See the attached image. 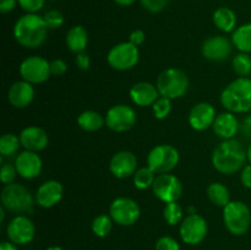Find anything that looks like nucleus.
Returning <instances> with one entry per match:
<instances>
[{"mask_svg": "<svg viewBox=\"0 0 251 250\" xmlns=\"http://www.w3.org/2000/svg\"><path fill=\"white\" fill-rule=\"evenodd\" d=\"M248 159L247 151L242 142L235 139L225 140L212 153V164L222 174H234L243 169Z\"/></svg>", "mask_w": 251, "mask_h": 250, "instance_id": "f257e3e1", "label": "nucleus"}, {"mask_svg": "<svg viewBox=\"0 0 251 250\" xmlns=\"http://www.w3.org/2000/svg\"><path fill=\"white\" fill-rule=\"evenodd\" d=\"M48 34V27L44 22L43 16L37 14H29L20 17L14 26V37L20 46L28 49L41 47L46 42Z\"/></svg>", "mask_w": 251, "mask_h": 250, "instance_id": "f03ea898", "label": "nucleus"}, {"mask_svg": "<svg viewBox=\"0 0 251 250\" xmlns=\"http://www.w3.org/2000/svg\"><path fill=\"white\" fill-rule=\"evenodd\" d=\"M221 103L232 113L251 110V78L239 77L226 86L221 93Z\"/></svg>", "mask_w": 251, "mask_h": 250, "instance_id": "7ed1b4c3", "label": "nucleus"}, {"mask_svg": "<svg viewBox=\"0 0 251 250\" xmlns=\"http://www.w3.org/2000/svg\"><path fill=\"white\" fill-rule=\"evenodd\" d=\"M1 206L15 215H31L34 211V199L26 186L17 183L7 184L1 190Z\"/></svg>", "mask_w": 251, "mask_h": 250, "instance_id": "20e7f679", "label": "nucleus"}, {"mask_svg": "<svg viewBox=\"0 0 251 250\" xmlns=\"http://www.w3.org/2000/svg\"><path fill=\"white\" fill-rule=\"evenodd\" d=\"M156 86L162 97L176 100L186 93L189 88V77L180 69L169 68L159 74Z\"/></svg>", "mask_w": 251, "mask_h": 250, "instance_id": "39448f33", "label": "nucleus"}, {"mask_svg": "<svg viewBox=\"0 0 251 250\" xmlns=\"http://www.w3.org/2000/svg\"><path fill=\"white\" fill-rule=\"evenodd\" d=\"M223 222L228 232L233 235L245 234L251 225L249 206L243 201H230L223 207Z\"/></svg>", "mask_w": 251, "mask_h": 250, "instance_id": "423d86ee", "label": "nucleus"}, {"mask_svg": "<svg viewBox=\"0 0 251 250\" xmlns=\"http://www.w3.org/2000/svg\"><path fill=\"white\" fill-rule=\"evenodd\" d=\"M179 152L172 145H157L147 156V166L157 174L169 173L179 163Z\"/></svg>", "mask_w": 251, "mask_h": 250, "instance_id": "0eeeda50", "label": "nucleus"}, {"mask_svg": "<svg viewBox=\"0 0 251 250\" xmlns=\"http://www.w3.org/2000/svg\"><path fill=\"white\" fill-rule=\"evenodd\" d=\"M139 48L130 42H123L117 44L109 50L107 61L114 70H130L139 63Z\"/></svg>", "mask_w": 251, "mask_h": 250, "instance_id": "6e6552de", "label": "nucleus"}, {"mask_svg": "<svg viewBox=\"0 0 251 250\" xmlns=\"http://www.w3.org/2000/svg\"><path fill=\"white\" fill-rule=\"evenodd\" d=\"M20 75L22 80L32 85L43 83L51 75L50 63L39 55L28 56L20 65Z\"/></svg>", "mask_w": 251, "mask_h": 250, "instance_id": "1a4fd4ad", "label": "nucleus"}, {"mask_svg": "<svg viewBox=\"0 0 251 250\" xmlns=\"http://www.w3.org/2000/svg\"><path fill=\"white\" fill-rule=\"evenodd\" d=\"M141 210L139 203L130 198H118L109 207V216L119 225H132L139 221Z\"/></svg>", "mask_w": 251, "mask_h": 250, "instance_id": "9d476101", "label": "nucleus"}, {"mask_svg": "<svg viewBox=\"0 0 251 250\" xmlns=\"http://www.w3.org/2000/svg\"><path fill=\"white\" fill-rule=\"evenodd\" d=\"M208 225L205 218L199 213H190L180 223L179 233L184 243L189 245H198L207 235Z\"/></svg>", "mask_w": 251, "mask_h": 250, "instance_id": "9b49d317", "label": "nucleus"}, {"mask_svg": "<svg viewBox=\"0 0 251 250\" xmlns=\"http://www.w3.org/2000/svg\"><path fill=\"white\" fill-rule=\"evenodd\" d=\"M153 194L163 202H174L180 199L183 185L176 175L169 173L158 174L152 185Z\"/></svg>", "mask_w": 251, "mask_h": 250, "instance_id": "f8f14e48", "label": "nucleus"}, {"mask_svg": "<svg viewBox=\"0 0 251 250\" xmlns=\"http://www.w3.org/2000/svg\"><path fill=\"white\" fill-rule=\"evenodd\" d=\"M36 227L26 215H17L12 218L6 227V235L16 245H26L33 240Z\"/></svg>", "mask_w": 251, "mask_h": 250, "instance_id": "ddd939ff", "label": "nucleus"}, {"mask_svg": "<svg viewBox=\"0 0 251 250\" xmlns=\"http://www.w3.org/2000/svg\"><path fill=\"white\" fill-rule=\"evenodd\" d=\"M135 123H136V113L126 104L113 105L105 114V125L113 131H127L134 126Z\"/></svg>", "mask_w": 251, "mask_h": 250, "instance_id": "4468645a", "label": "nucleus"}, {"mask_svg": "<svg viewBox=\"0 0 251 250\" xmlns=\"http://www.w3.org/2000/svg\"><path fill=\"white\" fill-rule=\"evenodd\" d=\"M233 42L225 36H212L201 47L202 55L211 61H223L232 54Z\"/></svg>", "mask_w": 251, "mask_h": 250, "instance_id": "2eb2a0df", "label": "nucleus"}, {"mask_svg": "<svg viewBox=\"0 0 251 250\" xmlns=\"http://www.w3.org/2000/svg\"><path fill=\"white\" fill-rule=\"evenodd\" d=\"M14 164L20 176L25 179L37 178L41 174L42 167H43L39 154L33 151H27V150L17 154Z\"/></svg>", "mask_w": 251, "mask_h": 250, "instance_id": "dca6fc26", "label": "nucleus"}, {"mask_svg": "<svg viewBox=\"0 0 251 250\" xmlns=\"http://www.w3.org/2000/svg\"><path fill=\"white\" fill-rule=\"evenodd\" d=\"M216 117V109L211 103L200 102L191 108L189 113V124L196 131H203L212 126Z\"/></svg>", "mask_w": 251, "mask_h": 250, "instance_id": "f3484780", "label": "nucleus"}, {"mask_svg": "<svg viewBox=\"0 0 251 250\" xmlns=\"http://www.w3.org/2000/svg\"><path fill=\"white\" fill-rule=\"evenodd\" d=\"M109 169L115 178H129L137 171L136 156L130 151L117 152L110 159Z\"/></svg>", "mask_w": 251, "mask_h": 250, "instance_id": "a211bd4d", "label": "nucleus"}, {"mask_svg": "<svg viewBox=\"0 0 251 250\" xmlns=\"http://www.w3.org/2000/svg\"><path fill=\"white\" fill-rule=\"evenodd\" d=\"M63 194L64 188L60 181L47 180L37 189L36 202L41 207L50 208L60 202Z\"/></svg>", "mask_w": 251, "mask_h": 250, "instance_id": "6ab92c4d", "label": "nucleus"}, {"mask_svg": "<svg viewBox=\"0 0 251 250\" xmlns=\"http://www.w3.org/2000/svg\"><path fill=\"white\" fill-rule=\"evenodd\" d=\"M21 146L27 151L39 152L48 146V134L39 126H27L20 134Z\"/></svg>", "mask_w": 251, "mask_h": 250, "instance_id": "aec40b11", "label": "nucleus"}, {"mask_svg": "<svg viewBox=\"0 0 251 250\" xmlns=\"http://www.w3.org/2000/svg\"><path fill=\"white\" fill-rule=\"evenodd\" d=\"M34 98V88L27 81H16L12 83L7 92V100L15 108H26Z\"/></svg>", "mask_w": 251, "mask_h": 250, "instance_id": "412c9836", "label": "nucleus"}, {"mask_svg": "<svg viewBox=\"0 0 251 250\" xmlns=\"http://www.w3.org/2000/svg\"><path fill=\"white\" fill-rule=\"evenodd\" d=\"M130 98L132 102L139 107H149L152 105L159 98V92L157 86L152 85L151 82H137L130 88Z\"/></svg>", "mask_w": 251, "mask_h": 250, "instance_id": "4be33fe9", "label": "nucleus"}, {"mask_svg": "<svg viewBox=\"0 0 251 250\" xmlns=\"http://www.w3.org/2000/svg\"><path fill=\"white\" fill-rule=\"evenodd\" d=\"M212 127L213 131L218 137L223 140H229L237 135V132L239 131L240 125L234 113L226 112L216 117Z\"/></svg>", "mask_w": 251, "mask_h": 250, "instance_id": "5701e85b", "label": "nucleus"}, {"mask_svg": "<svg viewBox=\"0 0 251 250\" xmlns=\"http://www.w3.org/2000/svg\"><path fill=\"white\" fill-rule=\"evenodd\" d=\"M88 44V33L83 26H73L66 33V46L73 53L78 54L86 50Z\"/></svg>", "mask_w": 251, "mask_h": 250, "instance_id": "b1692460", "label": "nucleus"}, {"mask_svg": "<svg viewBox=\"0 0 251 250\" xmlns=\"http://www.w3.org/2000/svg\"><path fill=\"white\" fill-rule=\"evenodd\" d=\"M213 24L222 32H233L237 26V15L229 7H218L213 12Z\"/></svg>", "mask_w": 251, "mask_h": 250, "instance_id": "393cba45", "label": "nucleus"}, {"mask_svg": "<svg viewBox=\"0 0 251 250\" xmlns=\"http://www.w3.org/2000/svg\"><path fill=\"white\" fill-rule=\"evenodd\" d=\"M77 124L85 131H97L105 124V118L95 110H85L78 115Z\"/></svg>", "mask_w": 251, "mask_h": 250, "instance_id": "a878e982", "label": "nucleus"}, {"mask_svg": "<svg viewBox=\"0 0 251 250\" xmlns=\"http://www.w3.org/2000/svg\"><path fill=\"white\" fill-rule=\"evenodd\" d=\"M233 46L242 53H251V22L239 26L232 34Z\"/></svg>", "mask_w": 251, "mask_h": 250, "instance_id": "bb28decb", "label": "nucleus"}, {"mask_svg": "<svg viewBox=\"0 0 251 250\" xmlns=\"http://www.w3.org/2000/svg\"><path fill=\"white\" fill-rule=\"evenodd\" d=\"M207 196L213 205L226 207L230 202L229 190L222 183H212L207 188Z\"/></svg>", "mask_w": 251, "mask_h": 250, "instance_id": "cd10ccee", "label": "nucleus"}, {"mask_svg": "<svg viewBox=\"0 0 251 250\" xmlns=\"http://www.w3.org/2000/svg\"><path fill=\"white\" fill-rule=\"evenodd\" d=\"M132 176H134L135 188L140 189V190H145V189L153 185L154 179H156V173L149 166H146L137 169Z\"/></svg>", "mask_w": 251, "mask_h": 250, "instance_id": "c85d7f7f", "label": "nucleus"}, {"mask_svg": "<svg viewBox=\"0 0 251 250\" xmlns=\"http://www.w3.org/2000/svg\"><path fill=\"white\" fill-rule=\"evenodd\" d=\"M20 146H21V141H20V136H16L15 134H4L0 137V153L2 157H11L15 153H17Z\"/></svg>", "mask_w": 251, "mask_h": 250, "instance_id": "c756f323", "label": "nucleus"}, {"mask_svg": "<svg viewBox=\"0 0 251 250\" xmlns=\"http://www.w3.org/2000/svg\"><path fill=\"white\" fill-rule=\"evenodd\" d=\"M183 215L184 211L181 208V206L178 203V201L166 203V206L163 208L164 221L169 225H176L178 223H181V221L184 220Z\"/></svg>", "mask_w": 251, "mask_h": 250, "instance_id": "7c9ffc66", "label": "nucleus"}, {"mask_svg": "<svg viewBox=\"0 0 251 250\" xmlns=\"http://www.w3.org/2000/svg\"><path fill=\"white\" fill-rule=\"evenodd\" d=\"M113 222L109 215H100L92 221V232L97 237L104 238L110 233L113 228Z\"/></svg>", "mask_w": 251, "mask_h": 250, "instance_id": "2f4dec72", "label": "nucleus"}, {"mask_svg": "<svg viewBox=\"0 0 251 250\" xmlns=\"http://www.w3.org/2000/svg\"><path fill=\"white\" fill-rule=\"evenodd\" d=\"M233 70L240 76V77H248L251 74V56L248 53H242L233 58L232 60Z\"/></svg>", "mask_w": 251, "mask_h": 250, "instance_id": "473e14b6", "label": "nucleus"}, {"mask_svg": "<svg viewBox=\"0 0 251 250\" xmlns=\"http://www.w3.org/2000/svg\"><path fill=\"white\" fill-rule=\"evenodd\" d=\"M152 110L156 119L163 120L171 114L172 112V100L167 97H159L156 102L152 104Z\"/></svg>", "mask_w": 251, "mask_h": 250, "instance_id": "72a5a7b5", "label": "nucleus"}, {"mask_svg": "<svg viewBox=\"0 0 251 250\" xmlns=\"http://www.w3.org/2000/svg\"><path fill=\"white\" fill-rule=\"evenodd\" d=\"M48 29H56L64 24V15L59 10H49L43 16Z\"/></svg>", "mask_w": 251, "mask_h": 250, "instance_id": "f704fd0d", "label": "nucleus"}, {"mask_svg": "<svg viewBox=\"0 0 251 250\" xmlns=\"http://www.w3.org/2000/svg\"><path fill=\"white\" fill-rule=\"evenodd\" d=\"M16 174L19 173H17V169L15 167V164L4 163L1 166V169H0V180L5 185L11 184L15 180V178H16Z\"/></svg>", "mask_w": 251, "mask_h": 250, "instance_id": "c9c22d12", "label": "nucleus"}, {"mask_svg": "<svg viewBox=\"0 0 251 250\" xmlns=\"http://www.w3.org/2000/svg\"><path fill=\"white\" fill-rule=\"evenodd\" d=\"M140 2L147 11L157 14V12L163 11L168 6L171 0H140Z\"/></svg>", "mask_w": 251, "mask_h": 250, "instance_id": "e433bc0d", "label": "nucleus"}, {"mask_svg": "<svg viewBox=\"0 0 251 250\" xmlns=\"http://www.w3.org/2000/svg\"><path fill=\"white\" fill-rule=\"evenodd\" d=\"M156 250H180V245L174 238L164 235L156 242Z\"/></svg>", "mask_w": 251, "mask_h": 250, "instance_id": "4c0bfd02", "label": "nucleus"}, {"mask_svg": "<svg viewBox=\"0 0 251 250\" xmlns=\"http://www.w3.org/2000/svg\"><path fill=\"white\" fill-rule=\"evenodd\" d=\"M20 6L29 14H36L44 6L46 0H17Z\"/></svg>", "mask_w": 251, "mask_h": 250, "instance_id": "58836bf2", "label": "nucleus"}, {"mask_svg": "<svg viewBox=\"0 0 251 250\" xmlns=\"http://www.w3.org/2000/svg\"><path fill=\"white\" fill-rule=\"evenodd\" d=\"M68 71V65L64 60L61 59H54L53 61H50V73L51 75L55 76H61Z\"/></svg>", "mask_w": 251, "mask_h": 250, "instance_id": "ea45409f", "label": "nucleus"}, {"mask_svg": "<svg viewBox=\"0 0 251 250\" xmlns=\"http://www.w3.org/2000/svg\"><path fill=\"white\" fill-rule=\"evenodd\" d=\"M75 64H76V66L80 69V70H88V69H90V65H91V60H90V56H88V54H86L85 51L76 54Z\"/></svg>", "mask_w": 251, "mask_h": 250, "instance_id": "a19ab883", "label": "nucleus"}, {"mask_svg": "<svg viewBox=\"0 0 251 250\" xmlns=\"http://www.w3.org/2000/svg\"><path fill=\"white\" fill-rule=\"evenodd\" d=\"M145 41H146V34H145V32L142 31V29H135V31H132L131 34H130L129 42L134 44L135 47H137V48H139L141 44H144Z\"/></svg>", "mask_w": 251, "mask_h": 250, "instance_id": "79ce46f5", "label": "nucleus"}, {"mask_svg": "<svg viewBox=\"0 0 251 250\" xmlns=\"http://www.w3.org/2000/svg\"><path fill=\"white\" fill-rule=\"evenodd\" d=\"M240 180L245 188L251 189V163L243 167L242 173H240Z\"/></svg>", "mask_w": 251, "mask_h": 250, "instance_id": "37998d69", "label": "nucleus"}, {"mask_svg": "<svg viewBox=\"0 0 251 250\" xmlns=\"http://www.w3.org/2000/svg\"><path fill=\"white\" fill-rule=\"evenodd\" d=\"M17 4H19L17 0H0V11L2 14L11 12L16 7Z\"/></svg>", "mask_w": 251, "mask_h": 250, "instance_id": "c03bdc74", "label": "nucleus"}, {"mask_svg": "<svg viewBox=\"0 0 251 250\" xmlns=\"http://www.w3.org/2000/svg\"><path fill=\"white\" fill-rule=\"evenodd\" d=\"M242 129H243V131L247 132V134H249V136H251V117L247 118V119L243 122Z\"/></svg>", "mask_w": 251, "mask_h": 250, "instance_id": "a18cd8bd", "label": "nucleus"}, {"mask_svg": "<svg viewBox=\"0 0 251 250\" xmlns=\"http://www.w3.org/2000/svg\"><path fill=\"white\" fill-rule=\"evenodd\" d=\"M0 250H19L17 249L16 244H14L12 242H2L0 244Z\"/></svg>", "mask_w": 251, "mask_h": 250, "instance_id": "49530a36", "label": "nucleus"}, {"mask_svg": "<svg viewBox=\"0 0 251 250\" xmlns=\"http://www.w3.org/2000/svg\"><path fill=\"white\" fill-rule=\"evenodd\" d=\"M118 5H122V6H130V5L134 4L136 0H114Z\"/></svg>", "mask_w": 251, "mask_h": 250, "instance_id": "de8ad7c7", "label": "nucleus"}, {"mask_svg": "<svg viewBox=\"0 0 251 250\" xmlns=\"http://www.w3.org/2000/svg\"><path fill=\"white\" fill-rule=\"evenodd\" d=\"M5 208L2 206H0V222H4L5 220Z\"/></svg>", "mask_w": 251, "mask_h": 250, "instance_id": "09e8293b", "label": "nucleus"}, {"mask_svg": "<svg viewBox=\"0 0 251 250\" xmlns=\"http://www.w3.org/2000/svg\"><path fill=\"white\" fill-rule=\"evenodd\" d=\"M46 250H65L61 247H56V245H53V247H48Z\"/></svg>", "mask_w": 251, "mask_h": 250, "instance_id": "8fccbe9b", "label": "nucleus"}, {"mask_svg": "<svg viewBox=\"0 0 251 250\" xmlns=\"http://www.w3.org/2000/svg\"><path fill=\"white\" fill-rule=\"evenodd\" d=\"M247 156H248V161L251 163V144L249 145V147H248L247 150Z\"/></svg>", "mask_w": 251, "mask_h": 250, "instance_id": "3c124183", "label": "nucleus"}, {"mask_svg": "<svg viewBox=\"0 0 251 250\" xmlns=\"http://www.w3.org/2000/svg\"><path fill=\"white\" fill-rule=\"evenodd\" d=\"M118 250H124V249H118Z\"/></svg>", "mask_w": 251, "mask_h": 250, "instance_id": "603ef678", "label": "nucleus"}]
</instances>
